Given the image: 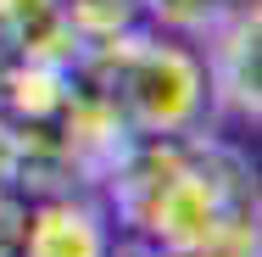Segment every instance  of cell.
Wrapping results in <instances>:
<instances>
[{
	"label": "cell",
	"instance_id": "cell-1",
	"mask_svg": "<svg viewBox=\"0 0 262 257\" xmlns=\"http://www.w3.org/2000/svg\"><path fill=\"white\" fill-rule=\"evenodd\" d=\"M95 196L106 218L128 235L157 241L167 252H190L229 218H257V168L240 146L207 129L134 134Z\"/></svg>",
	"mask_w": 262,
	"mask_h": 257
},
{
	"label": "cell",
	"instance_id": "cell-2",
	"mask_svg": "<svg viewBox=\"0 0 262 257\" xmlns=\"http://www.w3.org/2000/svg\"><path fill=\"white\" fill-rule=\"evenodd\" d=\"M78 78L106 95V106L128 123V134H190L207 129L212 90L195 39L162 34L151 23L117 28L78 56Z\"/></svg>",
	"mask_w": 262,
	"mask_h": 257
},
{
	"label": "cell",
	"instance_id": "cell-3",
	"mask_svg": "<svg viewBox=\"0 0 262 257\" xmlns=\"http://www.w3.org/2000/svg\"><path fill=\"white\" fill-rule=\"evenodd\" d=\"M195 45H201V62H207L212 112L257 123L262 117V6L257 0H240Z\"/></svg>",
	"mask_w": 262,
	"mask_h": 257
},
{
	"label": "cell",
	"instance_id": "cell-4",
	"mask_svg": "<svg viewBox=\"0 0 262 257\" xmlns=\"http://www.w3.org/2000/svg\"><path fill=\"white\" fill-rule=\"evenodd\" d=\"M112 241V218L90 190L34 196L17 224V257H106Z\"/></svg>",
	"mask_w": 262,
	"mask_h": 257
},
{
	"label": "cell",
	"instance_id": "cell-5",
	"mask_svg": "<svg viewBox=\"0 0 262 257\" xmlns=\"http://www.w3.org/2000/svg\"><path fill=\"white\" fill-rule=\"evenodd\" d=\"M240 0H140V17L162 28V34H179V39H201L212 34Z\"/></svg>",
	"mask_w": 262,
	"mask_h": 257
},
{
	"label": "cell",
	"instance_id": "cell-6",
	"mask_svg": "<svg viewBox=\"0 0 262 257\" xmlns=\"http://www.w3.org/2000/svg\"><path fill=\"white\" fill-rule=\"evenodd\" d=\"M61 6H67V23H73V34L84 45H95V39L117 34V28L145 23L140 17V0H61Z\"/></svg>",
	"mask_w": 262,
	"mask_h": 257
},
{
	"label": "cell",
	"instance_id": "cell-7",
	"mask_svg": "<svg viewBox=\"0 0 262 257\" xmlns=\"http://www.w3.org/2000/svg\"><path fill=\"white\" fill-rule=\"evenodd\" d=\"M179 257H262V224L257 218H229L223 229H212L201 246H190Z\"/></svg>",
	"mask_w": 262,
	"mask_h": 257
},
{
	"label": "cell",
	"instance_id": "cell-8",
	"mask_svg": "<svg viewBox=\"0 0 262 257\" xmlns=\"http://www.w3.org/2000/svg\"><path fill=\"white\" fill-rule=\"evenodd\" d=\"M0 196H28V146L11 117H0Z\"/></svg>",
	"mask_w": 262,
	"mask_h": 257
},
{
	"label": "cell",
	"instance_id": "cell-9",
	"mask_svg": "<svg viewBox=\"0 0 262 257\" xmlns=\"http://www.w3.org/2000/svg\"><path fill=\"white\" fill-rule=\"evenodd\" d=\"M106 257H179V252H167V246H157V241L128 235V241H112V252H106Z\"/></svg>",
	"mask_w": 262,
	"mask_h": 257
}]
</instances>
